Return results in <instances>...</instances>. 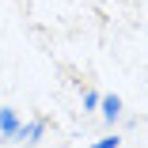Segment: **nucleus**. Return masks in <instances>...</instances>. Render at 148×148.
I'll return each mask as SVG.
<instances>
[{
	"label": "nucleus",
	"mask_w": 148,
	"mask_h": 148,
	"mask_svg": "<svg viewBox=\"0 0 148 148\" xmlns=\"http://www.w3.org/2000/svg\"><path fill=\"white\" fill-rule=\"evenodd\" d=\"M42 133H46V122H31V125H19V133H15V137H19L23 144H38V137H42Z\"/></svg>",
	"instance_id": "obj_1"
},
{
	"label": "nucleus",
	"mask_w": 148,
	"mask_h": 148,
	"mask_svg": "<svg viewBox=\"0 0 148 148\" xmlns=\"http://www.w3.org/2000/svg\"><path fill=\"white\" fill-rule=\"evenodd\" d=\"M99 103H103V114H106V122H114V118L122 114V99H118V95H106V99H99Z\"/></svg>",
	"instance_id": "obj_3"
},
{
	"label": "nucleus",
	"mask_w": 148,
	"mask_h": 148,
	"mask_svg": "<svg viewBox=\"0 0 148 148\" xmlns=\"http://www.w3.org/2000/svg\"><path fill=\"white\" fill-rule=\"evenodd\" d=\"M84 106H87V110H95V106H99V95H95V91H87V95H84Z\"/></svg>",
	"instance_id": "obj_5"
},
{
	"label": "nucleus",
	"mask_w": 148,
	"mask_h": 148,
	"mask_svg": "<svg viewBox=\"0 0 148 148\" xmlns=\"http://www.w3.org/2000/svg\"><path fill=\"white\" fill-rule=\"evenodd\" d=\"M91 148H122V140H118V137H103V140H95Z\"/></svg>",
	"instance_id": "obj_4"
},
{
	"label": "nucleus",
	"mask_w": 148,
	"mask_h": 148,
	"mask_svg": "<svg viewBox=\"0 0 148 148\" xmlns=\"http://www.w3.org/2000/svg\"><path fill=\"white\" fill-rule=\"evenodd\" d=\"M0 133H4V137H15V133H19V118H15V110H0Z\"/></svg>",
	"instance_id": "obj_2"
}]
</instances>
